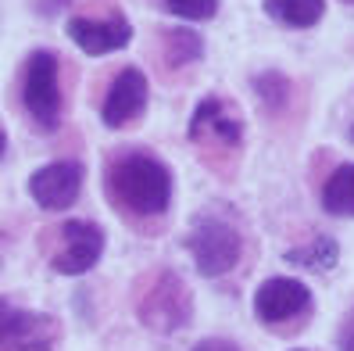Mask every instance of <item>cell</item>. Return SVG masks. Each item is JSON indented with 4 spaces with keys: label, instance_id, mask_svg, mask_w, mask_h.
<instances>
[{
    "label": "cell",
    "instance_id": "obj_2",
    "mask_svg": "<svg viewBox=\"0 0 354 351\" xmlns=\"http://www.w3.org/2000/svg\"><path fill=\"white\" fill-rule=\"evenodd\" d=\"M186 251L194 255L197 273L207 280H222L240 265L243 258V230L240 219L229 204H204V208L190 219L186 230Z\"/></svg>",
    "mask_w": 354,
    "mask_h": 351
},
{
    "label": "cell",
    "instance_id": "obj_13",
    "mask_svg": "<svg viewBox=\"0 0 354 351\" xmlns=\"http://www.w3.org/2000/svg\"><path fill=\"white\" fill-rule=\"evenodd\" d=\"M322 208L333 219H354V161H340L322 183Z\"/></svg>",
    "mask_w": 354,
    "mask_h": 351
},
{
    "label": "cell",
    "instance_id": "obj_10",
    "mask_svg": "<svg viewBox=\"0 0 354 351\" xmlns=\"http://www.w3.org/2000/svg\"><path fill=\"white\" fill-rule=\"evenodd\" d=\"M82 179H86V165L79 158H61L29 176V194L44 212H65L79 201Z\"/></svg>",
    "mask_w": 354,
    "mask_h": 351
},
{
    "label": "cell",
    "instance_id": "obj_20",
    "mask_svg": "<svg viewBox=\"0 0 354 351\" xmlns=\"http://www.w3.org/2000/svg\"><path fill=\"white\" fill-rule=\"evenodd\" d=\"M4 154H8V133H4V126H0V161H4Z\"/></svg>",
    "mask_w": 354,
    "mask_h": 351
},
{
    "label": "cell",
    "instance_id": "obj_18",
    "mask_svg": "<svg viewBox=\"0 0 354 351\" xmlns=\"http://www.w3.org/2000/svg\"><path fill=\"white\" fill-rule=\"evenodd\" d=\"M190 351H240V344L229 341V337H204V341H197Z\"/></svg>",
    "mask_w": 354,
    "mask_h": 351
},
{
    "label": "cell",
    "instance_id": "obj_14",
    "mask_svg": "<svg viewBox=\"0 0 354 351\" xmlns=\"http://www.w3.org/2000/svg\"><path fill=\"white\" fill-rule=\"evenodd\" d=\"M265 15L286 29H311L322 22L326 0H265Z\"/></svg>",
    "mask_w": 354,
    "mask_h": 351
},
{
    "label": "cell",
    "instance_id": "obj_9",
    "mask_svg": "<svg viewBox=\"0 0 354 351\" xmlns=\"http://www.w3.org/2000/svg\"><path fill=\"white\" fill-rule=\"evenodd\" d=\"M147 75H143L136 65H126L118 69L108 93H104L100 100V122L108 129H129L136 126V122L143 118V111H147Z\"/></svg>",
    "mask_w": 354,
    "mask_h": 351
},
{
    "label": "cell",
    "instance_id": "obj_15",
    "mask_svg": "<svg viewBox=\"0 0 354 351\" xmlns=\"http://www.w3.org/2000/svg\"><path fill=\"white\" fill-rule=\"evenodd\" d=\"M254 97L265 115H286L290 105H294V82H290V75L276 72V69H265L254 75Z\"/></svg>",
    "mask_w": 354,
    "mask_h": 351
},
{
    "label": "cell",
    "instance_id": "obj_21",
    "mask_svg": "<svg viewBox=\"0 0 354 351\" xmlns=\"http://www.w3.org/2000/svg\"><path fill=\"white\" fill-rule=\"evenodd\" d=\"M347 140H351V143H354V126H351V129H347Z\"/></svg>",
    "mask_w": 354,
    "mask_h": 351
},
{
    "label": "cell",
    "instance_id": "obj_1",
    "mask_svg": "<svg viewBox=\"0 0 354 351\" xmlns=\"http://www.w3.org/2000/svg\"><path fill=\"white\" fill-rule=\"evenodd\" d=\"M104 197L140 233L165 230V215L172 208V169L147 147H118L104 158L100 176Z\"/></svg>",
    "mask_w": 354,
    "mask_h": 351
},
{
    "label": "cell",
    "instance_id": "obj_7",
    "mask_svg": "<svg viewBox=\"0 0 354 351\" xmlns=\"http://www.w3.org/2000/svg\"><path fill=\"white\" fill-rule=\"evenodd\" d=\"M68 39L90 57L115 54L133 39V22L111 0H93L68 18Z\"/></svg>",
    "mask_w": 354,
    "mask_h": 351
},
{
    "label": "cell",
    "instance_id": "obj_4",
    "mask_svg": "<svg viewBox=\"0 0 354 351\" xmlns=\"http://www.w3.org/2000/svg\"><path fill=\"white\" fill-rule=\"evenodd\" d=\"M22 108L44 133H54L65 115V90H61V57L39 47L22 65Z\"/></svg>",
    "mask_w": 354,
    "mask_h": 351
},
{
    "label": "cell",
    "instance_id": "obj_5",
    "mask_svg": "<svg viewBox=\"0 0 354 351\" xmlns=\"http://www.w3.org/2000/svg\"><path fill=\"white\" fill-rule=\"evenodd\" d=\"M39 247L50 269L61 276H82L90 273L104 255V230L90 219H65L54 230L39 233Z\"/></svg>",
    "mask_w": 354,
    "mask_h": 351
},
{
    "label": "cell",
    "instance_id": "obj_16",
    "mask_svg": "<svg viewBox=\"0 0 354 351\" xmlns=\"http://www.w3.org/2000/svg\"><path fill=\"white\" fill-rule=\"evenodd\" d=\"M337 258H340V247H337L333 237H315L311 244L286 251V262L304 265V269H315V273H329L333 265H337Z\"/></svg>",
    "mask_w": 354,
    "mask_h": 351
},
{
    "label": "cell",
    "instance_id": "obj_3",
    "mask_svg": "<svg viewBox=\"0 0 354 351\" xmlns=\"http://www.w3.org/2000/svg\"><path fill=\"white\" fill-rule=\"evenodd\" d=\"M186 140L194 143L197 158L212 172H229L243 151V118L236 105L222 93L201 97L190 115V126H186Z\"/></svg>",
    "mask_w": 354,
    "mask_h": 351
},
{
    "label": "cell",
    "instance_id": "obj_8",
    "mask_svg": "<svg viewBox=\"0 0 354 351\" xmlns=\"http://www.w3.org/2000/svg\"><path fill=\"white\" fill-rule=\"evenodd\" d=\"M311 308H315V294L308 291V283L294 276H268L254 291V316L276 334L301 330L311 319Z\"/></svg>",
    "mask_w": 354,
    "mask_h": 351
},
{
    "label": "cell",
    "instance_id": "obj_19",
    "mask_svg": "<svg viewBox=\"0 0 354 351\" xmlns=\"http://www.w3.org/2000/svg\"><path fill=\"white\" fill-rule=\"evenodd\" d=\"M340 351H354V312L347 316V323L340 330Z\"/></svg>",
    "mask_w": 354,
    "mask_h": 351
},
{
    "label": "cell",
    "instance_id": "obj_6",
    "mask_svg": "<svg viewBox=\"0 0 354 351\" xmlns=\"http://www.w3.org/2000/svg\"><path fill=\"white\" fill-rule=\"evenodd\" d=\"M136 316L158 337H172V334H179L183 326H190V319H194V294H190V287H186V280L179 273H172V269L154 273L151 283L140 291Z\"/></svg>",
    "mask_w": 354,
    "mask_h": 351
},
{
    "label": "cell",
    "instance_id": "obj_12",
    "mask_svg": "<svg viewBox=\"0 0 354 351\" xmlns=\"http://www.w3.org/2000/svg\"><path fill=\"white\" fill-rule=\"evenodd\" d=\"M158 65L169 75H179L204 57V36L190 26H172L158 36Z\"/></svg>",
    "mask_w": 354,
    "mask_h": 351
},
{
    "label": "cell",
    "instance_id": "obj_11",
    "mask_svg": "<svg viewBox=\"0 0 354 351\" xmlns=\"http://www.w3.org/2000/svg\"><path fill=\"white\" fill-rule=\"evenodd\" d=\"M36 337H57V323L0 298V351H22Z\"/></svg>",
    "mask_w": 354,
    "mask_h": 351
},
{
    "label": "cell",
    "instance_id": "obj_17",
    "mask_svg": "<svg viewBox=\"0 0 354 351\" xmlns=\"http://www.w3.org/2000/svg\"><path fill=\"white\" fill-rule=\"evenodd\" d=\"M165 11L183 22H207L218 15V0H165Z\"/></svg>",
    "mask_w": 354,
    "mask_h": 351
}]
</instances>
